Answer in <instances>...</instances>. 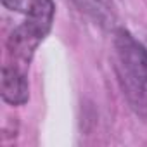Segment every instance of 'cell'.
<instances>
[{
	"label": "cell",
	"mask_w": 147,
	"mask_h": 147,
	"mask_svg": "<svg viewBox=\"0 0 147 147\" xmlns=\"http://www.w3.org/2000/svg\"><path fill=\"white\" fill-rule=\"evenodd\" d=\"M116 71L131 109L147 118V47L130 31L118 28L114 31Z\"/></svg>",
	"instance_id": "obj_1"
},
{
	"label": "cell",
	"mask_w": 147,
	"mask_h": 147,
	"mask_svg": "<svg viewBox=\"0 0 147 147\" xmlns=\"http://www.w3.org/2000/svg\"><path fill=\"white\" fill-rule=\"evenodd\" d=\"M55 5L52 0H31L24 23L16 28L7 42L12 57L30 62L38 43L49 35L54 23Z\"/></svg>",
	"instance_id": "obj_2"
},
{
	"label": "cell",
	"mask_w": 147,
	"mask_h": 147,
	"mask_svg": "<svg viewBox=\"0 0 147 147\" xmlns=\"http://www.w3.org/2000/svg\"><path fill=\"white\" fill-rule=\"evenodd\" d=\"M28 82L16 66H4L2 69V99L11 106H23L28 102Z\"/></svg>",
	"instance_id": "obj_3"
},
{
	"label": "cell",
	"mask_w": 147,
	"mask_h": 147,
	"mask_svg": "<svg viewBox=\"0 0 147 147\" xmlns=\"http://www.w3.org/2000/svg\"><path fill=\"white\" fill-rule=\"evenodd\" d=\"M75 5L90 16L97 24L104 28H113L116 23V12L111 0H73Z\"/></svg>",
	"instance_id": "obj_4"
},
{
	"label": "cell",
	"mask_w": 147,
	"mask_h": 147,
	"mask_svg": "<svg viewBox=\"0 0 147 147\" xmlns=\"http://www.w3.org/2000/svg\"><path fill=\"white\" fill-rule=\"evenodd\" d=\"M23 0H2V5L9 11H19Z\"/></svg>",
	"instance_id": "obj_5"
}]
</instances>
